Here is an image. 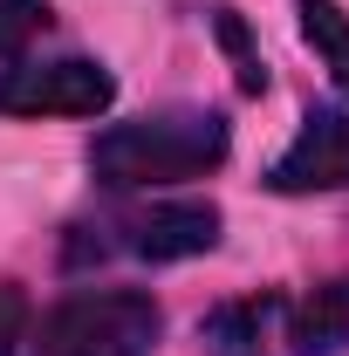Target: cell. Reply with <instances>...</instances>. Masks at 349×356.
<instances>
[{
  "label": "cell",
  "instance_id": "277c9868",
  "mask_svg": "<svg viewBox=\"0 0 349 356\" xmlns=\"http://www.w3.org/2000/svg\"><path fill=\"white\" fill-rule=\"evenodd\" d=\"M219 247V206L213 199H151L110 220V240L96 254H131V261H192Z\"/></svg>",
  "mask_w": 349,
  "mask_h": 356
},
{
  "label": "cell",
  "instance_id": "5b68a950",
  "mask_svg": "<svg viewBox=\"0 0 349 356\" xmlns=\"http://www.w3.org/2000/svg\"><path fill=\"white\" fill-rule=\"evenodd\" d=\"M267 185L288 192V199H302V192H343L349 185V110H308L295 144L274 158Z\"/></svg>",
  "mask_w": 349,
  "mask_h": 356
},
{
  "label": "cell",
  "instance_id": "6da1fadb",
  "mask_svg": "<svg viewBox=\"0 0 349 356\" xmlns=\"http://www.w3.org/2000/svg\"><path fill=\"white\" fill-rule=\"evenodd\" d=\"M226 151H233V131H226L219 110H206V103H172V110H151V117L96 131L89 172L103 178L110 192H165V185L219 172Z\"/></svg>",
  "mask_w": 349,
  "mask_h": 356
},
{
  "label": "cell",
  "instance_id": "7a4b0ae2",
  "mask_svg": "<svg viewBox=\"0 0 349 356\" xmlns=\"http://www.w3.org/2000/svg\"><path fill=\"white\" fill-rule=\"evenodd\" d=\"M165 309L144 288H76L42 315L35 356H151Z\"/></svg>",
  "mask_w": 349,
  "mask_h": 356
},
{
  "label": "cell",
  "instance_id": "3957f363",
  "mask_svg": "<svg viewBox=\"0 0 349 356\" xmlns=\"http://www.w3.org/2000/svg\"><path fill=\"white\" fill-rule=\"evenodd\" d=\"M110 103H117V76L89 55L0 69V117H103Z\"/></svg>",
  "mask_w": 349,
  "mask_h": 356
},
{
  "label": "cell",
  "instance_id": "ba28073f",
  "mask_svg": "<svg viewBox=\"0 0 349 356\" xmlns=\"http://www.w3.org/2000/svg\"><path fill=\"white\" fill-rule=\"evenodd\" d=\"M295 7H302L308 48H315V55H322V69L349 89V14L336 7V0H295Z\"/></svg>",
  "mask_w": 349,
  "mask_h": 356
},
{
  "label": "cell",
  "instance_id": "52a82bcc",
  "mask_svg": "<svg viewBox=\"0 0 349 356\" xmlns=\"http://www.w3.org/2000/svg\"><path fill=\"white\" fill-rule=\"evenodd\" d=\"M349 350V274L288 302V356H343Z\"/></svg>",
  "mask_w": 349,
  "mask_h": 356
},
{
  "label": "cell",
  "instance_id": "9c48e42d",
  "mask_svg": "<svg viewBox=\"0 0 349 356\" xmlns=\"http://www.w3.org/2000/svg\"><path fill=\"white\" fill-rule=\"evenodd\" d=\"M42 21H48V0H0V55H14Z\"/></svg>",
  "mask_w": 349,
  "mask_h": 356
},
{
  "label": "cell",
  "instance_id": "8992f818",
  "mask_svg": "<svg viewBox=\"0 0 349 356\" xmlns=\"http://www.w3.org/2000/svg\"><path fill=\"white\" fill-rule=\"evenodd\" d=\"M206 356H274L288 343V295H240L206 315Z\"/></svg>",
  "mask_w": 349,
  "mask_h": 356
},
{
  "label": "cell",
  "instance_id": "30bf717a",
  "mask_svg": "<svg viewBox=\"0 0 349 356\" xmlns=\"http://www.w3.org/2000/svg\"><path fill=\"white\" fill-rule=\"evenodd\" d=\"M21 343H28V295L0 281V356H21Z\"/></svg>",
  "mask_w": 349,
  "mask_h": 356
}]
</instances>
